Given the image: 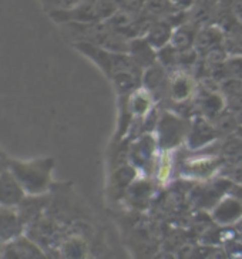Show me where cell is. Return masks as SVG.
Here are the masks:
<instances>
[{"instance_id":"cell-18","label":"cell","mask_w":242,"mask_h":259,"mask_svg":"<svg viewBox=\"0 0 242 259\" xmlns=\"http://www.w3.org/2000/svg\"><path fill=\"white\" fill-rule=\"evenodd\" d=\"M224 71L228 77L234 80H242V57L241 56H234L228 57L227 60L222 63Z\"/></svg>"},{"instance_id":"cell-14","label":"cell","mask_w":242,"mask_h":259,"mask_svg":"<svg viewBox=\"0 0 242 259\" xmlns=\"http://www.w3.org/2000/svg\"><path fill=\"white\" fill-rule=\"evenodd\" d=\"M197 29L192 27L191 24H181L175 26L170 46L178 50V52H187L192 50L195 45V37H197Z\"/></svg>"},{"instance_id":"cell-1","label":"cell","mask_w":242,"mask_h":259,"mask_svg":"<svg viewBox=\"0 0 242 259\" xmlns=\"http://www.w3.org/2000/svg\"><path fill=\"white\" fill-rule=\"evenodd\" d=\"M53 167L54 161L52 158L9 162V169L29 195H42L49 190Z\"/></svg>"},{"instance_id":"cell-16","label":"cell","mask_w":242,"mask_h":259,"mask_svg":"<svg viewBox=\"0 0 242 259\" xmlns=\"http://www.w3.org/2000/svg\"><path fill=\"white\" fill-rule=\"evenodd\" d=\"M217 167V160H214L211 157L208 158H204V160H198V161H188L187 164V168H188V174H198V176H208L211 174L212 171Z\"/></svg>"},{"instance_id":"cell-9","label":"cell","mask_w":242,"mask_h":259,"mask_svg":"<svg viewBox=\"0 0 242 259\" xmlns=\"http://www.w3.org/2000/svg\"><path fill=\"white\" fill-rule=\"evenodd\" d=\"M5 258H45V252L38 246L37 242L31 241L27 236H17L15 239L3 245Z\"/></svg>"},{"instance_id":"cell-10","label":"cell","mask_w":242,"mask_h":259,"mask_svg":"<svg viewBox=\"0 0 242 259\" xmlns=\"http://www.w3.org/2000/svg\"><path fill=\"white\" fill-rule=\"evenodd\" d=\"M23 225L20 215L13 208L0 205V241L9 242L22 235Z\"/></svg>"},{"instance_id":"cell-22","label":"cell","mask_w":242,"mask_h":259,"mask_svg":"<svg viewBox=\"0 0 242 259\" xmlns=\"http://www.w3.org/2000/svg\"><path fill=\"white\" fill-rule=\"evenodd\" d=\"M0 158H3V153H2V150H0Z\"/></svg>"},{"instance_id":"cell-15","label":"cell","mask_w":242,"mask_h":259,"mask_svg":"<svg viewBox=\"0 0 242 259\" xmlns=\"http://www.w3.org/2000/svg\"><path fill=\"white\" fill-rule=\"evenodd\" d=\"M224 104L225 103L220 93H207L199 103V108L204 117H207L208 120H212L222 114V110L225 107Z\"/></svg>"},{"instance_id":"cell-5","label":"cell","mask_w":242,"mask_h":259,"mask_svg":"<svg viewBox=\"0 0 242 259\" xmlns=\"http://www.w3.org/2000/svg\"><path fill=\"white\" fill-rule=\"evenodd\" d=\"M211 217L221 227L235 225L242 220V201L238 197H222L212 206Z\"/></svg>"},{"instance_id":"cell-13","label":"cell","mask_w":242,"mask_h":259,"mask_svg":"<svg viewBox=\"0 0 242 259\" xmlns=\"http://www.w3.org/2000/svg\"><path fill=\"white\" fill-rule=\"evenodd\" d=\"M224 41V33L218 26H205L197 31L194 50L199 53H208L214 49H218Z\"/></svg>"},{"instance_id":"cell-7","label":"cell","mask_w":242,"mask_h":259,"mask_svg":"<svg viewBox=\"0 0 242 259\" xmlns=\"http://www.w3.org/2000/svg\"><path fill=\"white\" fill-rule=\"evenodd\" d=\"M197 92L195 80L185 71H175L168 80V94L175 104L187 103Z\"/></svg>"},{"instance_id":"cell-20","label":"cell","mask_w":242,"mask_h":259,"mask_svg":"<svg viewBox=\"0 0 242 259\" xmlns=\"http://www.w3.org/2000/svg\"><path fill=\"white\" fill-rule=\"evenodd\" d=\"M195 0H171L173 6L178 10H187V9L192 8Z\"/></svg>"},{"instance_id":"cell-11","label":"cell","mask_w":242,"mask_h":259,"mask_svg":"<svg viewBox=\"0 0 242 259\" xmlns=\"http://www.w3.org/2000/svg\"><path fill=\"white\" fill-rule=\"evenodd\" d=\"M129 54L141 69H147L157 63V50L145 40L144 36L130 38Z\"/></svg>"},{"instance_id":"cell-17","label":"cell","mask_w":242,"mask_h":259,"mask_svg":"<svg viewBox=\"0 0 242 259\" xmlns=\"http://www.w3.org/2000/svg\"><path fill=\"white\" fill-rule=\"evenodd\" d=\"M47 13L59 12V10H68L76 8L77 5L83 0H38Z\"/></svg>"},{"instance_id":"cell-12","label":"cell","mask_w":242,"mask_h":259,"mask_svg":"<svg viewBox=\"0 0 242 259\" xmlns=\"http://www.w3.org/2000/svg\"><path fill=\"white\" fill-rule=\"evenodd\" d=\"M174 27L175 26L173 23L167 22L164 19H158L148 24L147 30L144 33V37L158 52L159 49L170 45Z\"/></svg>"},{"instance_id":"cell-3","label":"cell","mask_w":242,"mask_h":259,"mask_svg":"<svg viewBox=\"0 0 242 259\" xmlns=\"http://www.w3.org/2000/svg\"><path fill=\"white\" fill-rule=\"evenodd\" d=\"M191 124L182 115L171 111H163L159 114L158 122L155 127L157 143L159 151H171L187 141Z\"/></svg>"},{"instance_id":"cell-21","label":"cell","mask_w":242,"mask_h":259,"mask_svg":"<svg viewBox=\"0 0 242 259\" xmlns=\"http://www.w3.org/2000/svg\"><path fill=\"white\" fill-rule=\"evenodd\" d=\"M8 167H9V162H6V161L0 158V174L3 172V169H6Z\"/></svg>"},{"instance_id":"cell-4","label":"cell","mask_w":242,"mask_h":259,"mask_svg":"<svg viewBox=\"0 0 242 259\" xmlns=\"http://www.w3.org/2000/svg\"><path fill=\"white\" fill-rule=\"evenodd\" d=\"M157 150H159L157 138L151 133H144L143 136L130 143V162L137 169H145L154 162Z\"/></svg>"},{"instance_id":"cell-2","label":"cell","mask_w":242,"mask_h":259,"mask_svg":"<svg viewBox=\"0 0 242 259\" xmlns=\"http://www.w3.org/2000/svg\"><path fill=\"white\" fill-rule=\"evenodd\" d=\"M120 9L115 0H83L76 8L68 10L50 12V19L57 24L70 23H94L103 22Z\"/></svg>"},{"instance_id":"cell-8","label":"cell","mask_w":242,"mask_h":259,"mask_svg":"<svg viewBox=\"0 0 242 259\" xmlns=\"http://www.w3.org/2000/svg\"><path fill=\"white\" fill-rule=\"evenodd\" d=\"M218 128L212 127L210 120L204 115H198L192 121L189 127L188 137H187V144L191 150H198L203 148L207 144L212 143L217 138Z\"/></svg>"},{"instance_id":"cell-6","label":"cell","mask_w":242,"mask_h":259,"mask_svg":"<svg viewBox=\"0 0 242 259\" xmlns=\"http://www.w3.org/2000/svg\"><path fill=\"white\" fill-rule=\"evenodd\" d=\"M26 198V191L23 190L17 178L9 169H3L0 174V205L9 208H17Z\"/></svg>"},{"instance_id":"cell-19","label":"cell","mask_w":242,"mask_h":259,"mask_svg":"<svg viewBox=\"0 0 242 259\" xmlns=\"http://www.w3.org/2000/svg\"><path fill=\"white\" fill-rule=\"evenodd\" d=\"M63 252L67 255V256H80L82 255V242L78 241H70V242H66L64 246H63Z\"/></svg>"}]
</instances>
